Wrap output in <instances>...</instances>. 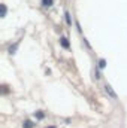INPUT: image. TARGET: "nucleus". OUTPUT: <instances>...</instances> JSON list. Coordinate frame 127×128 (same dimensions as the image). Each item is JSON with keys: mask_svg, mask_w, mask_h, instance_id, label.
<instances>
[{"mask_svg": "<svg viewBox=\"0 0 127 128\" xmlns=\"http://www.w3.org/2000/svg\"><path fill=\"white\" fill-rule=\"evenodd\" d=\"M105 91H106V92H108V94L111 96V98H114V100H117V94H115V92L112 91V88H111L109 85H106V86H105Z\"/></svg>", "mask_w": 127, "mask_h": 128, "instance_id": "f257e3e1", "label": "nucleus"}, {"mask_svg": "<svg viewBox=\"0 0 127 128\" xmlns=\"http://www.w3.org/2000/svg\"><path fill=\"white\" fill-rule=\"evenodd\" d=\"M33 127H34V124H33L32 121H29V119L24 121V124H23V128H33Z\"/></svg>", "mask_w": 127, "mask_h": 128, "instance_id": "f03ea898", "label": "nucleus"}, {"mask_svg": "<svg viewBox=\"0 0 127 128\" xmlns=\"http://www.w3.org/2000/svg\"><path fill=\"white\" fill-rule=\"evenodd\" d=\"M52 3H54L52 0H42V4H43L45 8H51V6H52Z\"/></svg>", "mask_w": 127, "mask_h": 128, "instance_id": "7ed1b4c3", "label": "nucleus"}, {"mask_svg": "<svg viewBox=\"0 0 127 128\" xmlns=\"http://www.w3.org/2000/svg\"><path fill=\"white\" fill-rule=\"evenodd\" d=\"M61 46L66 48V49H69V42H67V39H66V37H61Z\"/></svg>", "mask_w": 127, "mask_h": 128, "instance_id": "20e7f679", "label": "nucleus"}, {"mask_svg": "<svg viewBox=\"0 0 127 128\" xmlns=\"http://www.w3.org/2000/svg\"><path fill=\"white\" fill-rule=\"evenodd\" d=\"M66 21H67L69 26H72V21H70V15H69V12H66Z\"/></svg>", "mask_w": 127, "mask_h": 128, "instance_id": "39448f33", "label": "nucleus"}, {"mask_svg": "<svg viewBox=\"0 0 127 128\" xmlns=\"http://www.w3.org/2000/svg\"><path fill=\"white\" fill-rule=\"evenodd\" d=\"M105 66H106L105 60H100V61H99V67H100V68H105Z\"/></svg>", "mask_w": 127, "mask_h": 128, "instance_id": "423d86ee", "label": "nucleus"}, {"mask_svg": "<svg viewBox=\"0 0 127 128\" xmlns=\"http://www.w3.org/2000/svg\"><path fill=\"white\" fill-rule=\"evenodd\" d=\"M36 116H37L39 119H42V118H43V113H42V112H37V113H36Z\"/></svg>", "mask_w": 127, "mask_h": 128, "instance_id": "0eeeda50", "label": "nucleus"}, {"mask_svg": "<svg viewBox=\"0 0 127 128\" xmlns=\"http://www.w3.org/2000/svg\"><path fill=\"white\" fill-rule=\"evenodd\" d=\"M48 128H55V127H48Z\"/></svg>", "mask_w": 127, "mask_h": 128, "instance_id": "6e6552de", "label": "nucleus"}]
</instances>
